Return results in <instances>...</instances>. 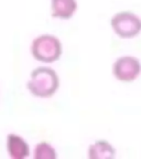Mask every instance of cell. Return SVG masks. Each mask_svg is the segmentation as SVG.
<instances>
[{
  "mask_svg": "<svg viewBox=\"0 0 141 159\" xmlns=\"http://www.w3.org/2000/svg\"><path fill=\"white\" fill-rule=\"evenodd\" d=\"M29 51L32 59L40 64L52 65L63 57L64 45L56 34L40 33L31 40Z\"/></svg>",
  "mask_w": 141,
  "mask_h": 159,
  "instance_id": "2",
  "label": "cell"
},
{
  "mask_svg": "<svg viewBox=\"0 0 141 159\" xmlns=\"http://www.w3.org/2000/svg\"><path fill=\"white\" fill-rule=\"evenodd\" d=\"M61 87V77L51 65L40 64L30 72L25 89L31 96L37 99L54 97Z\"/></svg>",
  "mask_w": 141,
  "mask_h": 159,
  "instance_id": "1",
  "label": "cell"
},
{
  "mask_svg": "<svg viewBox=\"0 0 141 159\" xmlns=\"http://www.w3.org/2000/svg\"><path fill=\"white\" fill-rule=\"evenodd\" d=\"M109 27L118 39L134 40L141 35V16L131 10H120L110 17Z\"/></svg>",
  "mask_w": 141,
  "mask_h": 159,
  "instance_id": "3",
  "label": "cell"
},
{
  "mask_svg": "<svg viewBox=\"0 0 141 159\" xmlns=\"http://www.w3.org/2000/svg\"><path fill=\"white\" fill-rule=\"evenodd\" d=\"M31 157L33 159H57L59 152L52 143L49 140H40L32 147Z\"/></svg>",
  "mask_w": 141,
  "mask_h": 159,
  "instance_id": "8",
  "label": "cell"
},
{
  "mask_svg": "<svg viewBox=\"0 0 141 159\" xmlns=\"http://www.w3.org/2000/svg\"><path fill=\"white\" fill-rule=\"evenodd\" d=\"M110 72L115 81L122 84H130L141 76V60L132 54L117 57L112 63Z\"/></svg>",
  "mask_w": 141,
  "mask_h": 159,
  "instance_id": "4",
  "label": "cell"
},
{
  "mask_svg": "<svg viewBox=\"0 0 141 159\" xmlns=\"http://www.w3.org/2000/svg\"><path fill=\"white\" fill-rule=\"evenodd\" d=\"M79 9L78 0H50V13L54 20L68 21Z\"/></svg>",
  "mask_w": 141,
  "mask_h": 159,
  "instance_id": "6",
  "label": "cell"
},
{
  "mask_svg": "<svg viewBox=\"0 0 141 159\" xmlns=\"http://www.w3.org/2000/svg\"><path fill=\"white\" fill-rule=\"evenodd\" d=\"M6 152L10 159H27L31 157L32 147L29 142L18 133H9L6 136Z\"/></svg>",
  "mask_w": 141,
  "mask_h": 159,
  "instance_id": "5",
  "label": "cell"
},
{
  "mask_svg": "<svg viewBox=\"0 0 141 159\" xmlns=\"http://www.w3.org/2000/svg\"><path fill=\"white\" fill-rule=\"evenodd\" d=\"M86 157L88 159H115L117 148L108 139H95L87 146Z\"/></svg>",
  "mask_w": 141,
  "mask_h": 159,
  "instance_id": "7",
  "label": "cell"
}]
</instances>
